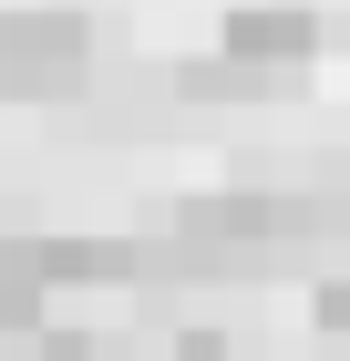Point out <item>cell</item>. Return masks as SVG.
Instances as JSON below:
<instances>
[{"mask_svg":"<svg viewBox=\"0 0 350 361\" xmlns=\"http://www.w3.org/2000/svg\"><path fill=\"white\" fill-rule=\"evenodd\" d=\"M31 331H52V289H42L31 269H11V258H0V341L21 351Z\"/></svg>","mask_w":350,"mask_h":361,"instance_id":"277c9868","label":"cell"},{"mask_svg":"<svg viewBox=\"0 0 350 361\" xmlns=\"http://www.w3.org/2000/svg\"><path fill=\"white\" fill-rule=\"evenodd\" d=\"M0 258L31 269L52 300H62V289H104V279H144V248H135V238H11Z\"/></svg>","mask_w":350,"mask_h":361,"instance_id":"3957f363","label":"cell"},{"mask_svg":"<svg viewBox=\"0 0 350 361\" xmlns=\"http://www.w3.org/2000/svg\"><path fill=\"white\" fill-rule=\"evenodd\" d=\"M0 93L11 104L93 93V21L82 11H0Z\"/></svg>","mask_w":350,"mask_h":361,"instance_id":"6da1fadb","label":"cell"},{"mask_svg":"<svg viewBox=\"0 0 350 361\" xmlns=\"http://www.w3.org/2000/svg\"><path fill=\"white\" fill-rule=\"evenodd\" d=\"M165 361H237V341H227V331H175Z\"/></svg>","mask_w":350,"mask_h":361,"instance_id":"52a82bcc","label":"cell"},{"mask_svg":"<svg viewBox=\"0 0 350 361\" xmlns=\"http://www.w3.org/2000/svg\"><path fill=\"white\" fill-rule=\"evenodd\" d=\"M21 361H113V351H104L93 331H62V320H52V331H31V341H21Z\"/></svg>","mask_w":350,"mask_h":361,"instance_id":"8992f818","label":"cell"},{"mask_svg":"<svg viewBox=\"0 0 350 361\" xmlns=\"http://www.w3.org/2000/svg\"><path fill=\"white\" fill-rule=\"evenodd\" d=\"M309 320H320V341H350V258L309 289Z\"/></svg>","mask_w":350,"mask_h":361,"instance_id":"5b68a950","label":"cell"},{"mask_svg":"<svg viewBox=\"0 0 350 361\" xmlns=\"http://www.w3.org/2000/svg\"><path fill=\"white\" fill-rule=\"evenodd\" d=\"M216 62H227L237 104H268V93H289L299 73L320 62V11H299V0H247V11H227V31H216Z\"/></svg>","mask_w":350,"mask_h":361,"instance_id":"7a4b0ae2","label":"cell"}]
</instances>
